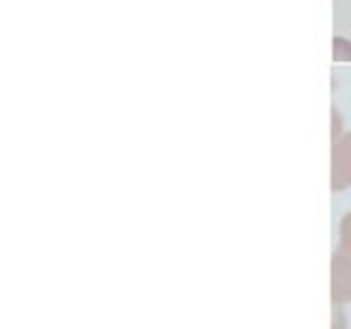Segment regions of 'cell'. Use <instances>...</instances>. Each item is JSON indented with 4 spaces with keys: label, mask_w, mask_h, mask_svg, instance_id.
<instances>
[{
    "label": "cell",
    "mask_w": 351,
    "mask_h": 329,
    "mask_svg": "<svg viewBox=\"0 0 351 329\" xmlns=\"http://www.w3.org/2000/svg\"><path fill=\"white\" fill-rule=\"evenodd\" d=\"M332 47L334 62H351V42L347 38H334Z\"/></svg>",
    "instance_id": "cell-3"
},
{
    "label": "cell",
    "mask_w": 351,
    "mask_h": 329,
    "mask_svg": "<svg viewBox=\"0 0 351 329\" xmlns=\"http://www.w3.org/2000/svg\"><path fill=\"white\" fill-rule=\"evenodd\" d=\"M332 329H347V316L343 312V305H334V310H332Z\"/></svg>",
    "instance_id": "cell-4"
},
{
    "label": "cell",
    "mask_w": 351,
    "mask_h": 329,
    "mask_svg": "<svg viewBox=\"0 0 351 329\" xmlns=\"http://www.w3.org/2000/svg\"><path fill=\"white\" fill-rule=\"evenodd\" d=\"M329 292H332L334 305L351 303V259L334 250L332 266H329Z\"/></svg>",
    "instance_id": "cell-1"
},
{
    "label": "cell",
    "mask_w": 351,
    "mask_h": 329,
    "mask_svg": "<svg viewBox=\"0 0 351 329\" xmlns=\"http://www.w3.org/2000/svg\"><path fill=\"white\" fill-rule=\"evenodd\" d=\"M340 255H345L347 259H351V211L347 215H343L338 226V248Z\"/></svg>",
    "instance_id": "cell-2"
}]
</instances>
